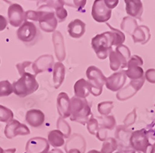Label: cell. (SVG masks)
<instances>
[{
    "mask_svg": "<svg viewBox=\"0 0 155 153\" xmlns=\"http://www.w3.org/2000/svg\"><path fill=\"white\" fill-rule=\"evenodd\" d=\"M106 25L111 29V31H106L100 34H97L92 39V48L95 51L97 57L101 60H104L109 56L113 50L112 46L122 45L125 41V35L123 32L114 28L110 24Z\"/></svg>",
    "mask_w": 155,
    "mask_h": 153,
    "instance_id": "1",
    "label": "cell"
},
{
    "mask_svg": "<svg viewBox=\"0 0 155 153\" xmlns=\"http://www.w3.org/2000/svg\"><path fill=\"white\" fill-rule=\"evenodd\" d=\"M28 19L38 21L40 28L47 33L54 32L58 23L53 9L46 5H43L37 11L25 12V21H28Z\"/></svg>",
    "mask_w": 155,
    "mask_h": 153,
    "instance_id": "2",
    "label": "cell"
},
{
    "mask_svg": "<svg viewBox=\"0 0 155 153\" xmlns=\"http://www.w3.org/2000/svg\"><path fill=\"white\" fill-rule=\"evenodd\" d=\"M71 109L70 120L71 121L78 122L83 125L88 123L89 117L92 115V111L91 106L86 99L73 97L71 100Z\"/></svg>",
    "mask_w": 155,
    "mask_h": 153,
    "instance_id": "3",
    "label": "cell"
},
{
    "mask_svg": "<svg viewBox=\"0 0 155 153\" xmlns=\"http://www.w3.org/2000/svg\"><path fill=\"white\" fill-rule=\"evenodd\" d=\"M16 82L12 83L13 93L19 97H26L37 90L39 84L36 80V76L32 73H25L20 76Z\"/></svg>",
    "mask_w": 155,
    "mask_h": 153,
    "instance_id": "4",
    "label": "cell"
},
{
    "mask_svg": "<svg viewBox=\"0 0 155 153\" xmlns=\"http://www.w3.org/2000/svg\"><path fill=\"white\" fill-rule=\"evenodd\" d=\"M130 144L131 148L138 153H154L153 146L149 141V137L145 128L131 133Z\"/></svg>",
    "mask_w": 155,
    "mask_h": 153,
    "instance_id": "5",
    "label": "cell"
},
{
    "mask_svg": "<svg viewBox=\"0 0 155 153\" xmlns=\"http://www.w3.org/2000/svg\"><path fill=\"white\" fill-rule=\"evenodd\" d=\"M109 66L114 72L119 70V69L127 68V62L131 57L130 51L126 45L116 47L115 50H112L109 55Z\"/></svg>",
    "mask_w": 155,
    "mask_h": 153,
    "instance_id": "6",
    "label": "cell"
},
{
    "mask_svg": "<svg viewBox=\"0 0 155 153\" xmlns=\"http://www.w3.org/2000/svg\"><path fill=\"white\" fill-rule=\"evenodd\" d=\"M86 76L88 79V83L92 85V90L91 93L94 97L100 96L103 90V86L106 84V76L103 75L102 71L95 65H91L87 69Z\"/></svg>",
    "mask_w": 155,
    "mask_h": 153,
    "instance_id": "7",
    "label": "cell"
},
{
    "mask_svg": "<svg viewBox=\"0 0 155 153\" xmlns=\"http://www.w3.org/2000/svg\"><path fill=\"white\" fill-rule=\"evenodd\" d=\"M143 59L138 55L131 56L127 62V70L125 71L127 77L130 78L131 80H137L143 77V69L141 65H143Z\"/></svg>",
    "mask_w": 155,
    "mask_h": 153,
    "instance_id": "8",
    "label": "cell"
},
{
    "mask_svg": "<svg viewBox=\"0 0 155 153\" xmlns=\"http://www.w3.org/2000/svg\"><path fill=\"white\" fill-rule=\"evenodd\" d=\"M92 16L98 23H106L112 16V10L107 8L105 0H95L92 9Z\"/></svg>",
    "mask_w": 155,
    "mask_h": 153,
    "instance_id": "9",
    "label": "cell"
},
{
    "mask_svg": "<svg viewBox=\"0 0 155 153\" xmlns=\"http://www.w3.org/2000/svg\"><path fill=\"white\" fill-rule=\"evenodd\" d=\"M145 81V77L141 78L137 80H131L128 86L124 87L123 90H120L116 94V98L119 100L124 101L134 97L143 86Z\"/></svg>",
    "mask_w": 155,
    "mask_h": 153,
    "instance_id": "10",
    "label": "cell"
},
{
    "mask_svg": "<svg viewBox=\"0 0 155 153\" xmlns=\"http://www.w3.org/2000/svg\"><path fill=\"white\" fill-rule=\"evenodd\" d=\"M30 131L27 125L21 124L17 120H12L5 125L4 134L5 137L12 139L18 135H27L30 134Z\"/></svg>",
    "mask_w": 155,
    "mask_h": 153,
    "instance_id": "11",
    "label": "cell"
},
{
    "mask_svg": "<svg viewBox=\"0 0 155 153\" xmlns=\"http://www.w3.org/2000/svg\"><path fill=\"white\" fill-rule=\"evenodd\" d=\"M16 35L18 39L23 42H31L37 35V29L36 25L33 22L24 21V23L18 29Z\"/></svg>",
    "mask_w": 155,
    "mask_h": 153,
    "instance_id": "12",
    "label": "cell"
},
{
    "mask_svg": "<svg viewBox=\"0 0 155 153\" xmlns=\"http://www.w3.org/2000/svg\"><path fill=\"white\" fill-rule=\"evenodd\" d=\"M86 148L85 138L79 134L71 136L65 143L64 149L66 153H84Z\"/></svg>",
    "mask_w": 155,
    "mask_h": 153,
    "instance_id": "13",
    "label": "cell"
},
{
    "mask_svg": "<svg viewBox=\"0 0 155 153\" xmlns=\"http://www.w3.org/2000/svg\"><path fill=\"white\" fill-rule=\"evenodd\" d=\"M49 149V142L46 138L42 137L32 138L26 145L27 153H47Z\"/></svg>",
    "mask_w": 155,
    "mask_h": 153,
    "instance_id": "14",
    "label": "cell"
},
{
    "mask_svg": "<svg viewBox=\"0 0 155 153\" xmlns=\"http://www.w3.org/2000/svg\"><path fill=\"white\" fill-rule=\"evenodd\" d=\"M9 22L12 26H20L25 21V12L21 5L17 3L11 4L8 9Z\"/></svg>",
    "mask_w": 155,
    "mask_h": 153,
    "instance_id": "15",
    "label": "cell"
},
{
    "mask_svg": "<svg viewBox=\"0 0 155 153\" xmlns=\"http://www.w3.org/2000/svg\"><path fill=\"white\" fill-rule=\"evenodd\" d=\"M54 58L51 55H44L39 57L35 62L32 64V70L34 75L44 72H51L53 69Z\"/></svg>",
    "mask_w": 155,
    "mask_h": 153,
    "instance_id": "16",
    "label": "cell"
},
{
    "mask_svg": "<svg viewBox=\"0 0 155 153\" xmlns=\"http://www.w3.org/2000/svg\"><path fill=\"white\" fill-rule=\"evenodd\" d=\"M126 81H127V76L125 71L121 70L120 72H115L109 77L106 78L105 85L109 90H111L112 92H119L124 86Z\"/></svg>",
    "mask_w": 155,
    "mask_h": 153,
    "instance_id": "17",
    "label": "cell"
},
{
    "mask_svg": "<svg viewBox=\"0 0 155 153\" xmlns=\"http://www.w3.org/2000/svg\"><path fill=\"white\" fill-rule=\"evenodd\" d=\"M57 107L58 112L61 117H70L71 109V100L66 93H61L57 98Z\"/></svg>",
    "mask_w": 155,
    "mask_h": 153,
    "instance_id": "18",
    "label": "cell"
},
{
    "mask_svg": "<svg viewBox=\"0 0 155 153\" xmlns=\"http://www.w3.org/2000/svg\"><path fill=\"white\" fill-rule=\"evenodd\" d=\"M52 41H53L54 47V52L56 55L58 62H61L65 59V45L64 41L63 35L60 31L55 30L52 35Z\"/></svg>",
    "mask_w": 155,
    "mask_h": 153,
    "instance_id": "19",
    "label": "cell"
},
{
    "mask_svg": "<svg viewBox=\"0 0 155 153\" xmlns=\"http://www.w3.org/2000/svg\"><path fill=\"white\" fill-rule=\"evenodd\" d=\"M45 120L44 113L38 109H31L27 112L26 121L29 125L33 127H39L42 126Z\"/></svg>",
    "mask_w": 155,
    "mask_h": 153,
    "instance_id": "20",
    "label": "cell"
},
{
    "mask_svg": "<svg viewBox=\"0 0 155 153\" xmlns=\"http://www.w3.org/2000/svg\"><path fill=\"white\" fill-rule=\"evenodd\" d=\"M92 90V85L88 83V81H86L84 79H80L76 82L74 86V97L78 98L85 99L91 93Z\"/></svg>",
    "mask_w": 155,
    "mask_h": 153,
    "instance_id": "21",
    "label": "cell"
},
{
    "mask_svg": "<svg viewBox=\"0 0 155 153\" xmlns=\"http://www.w3.org/2000/svg\"><path fill=\"white\" fill-rule=\"evenodd\" d=\"M126 11L129 16L140 19L143 13V4L140 0H125Z\"/></svg>",
    "mask_w": 155,
    "mask_h": 153,
    "instance_id": "22",
    "label": "cell"
},
{
    "mask_svg": "<svg viewBox=\"0 0 155 153\" xmlns=\"http://www.w3.org/2000/svg\"><path fill=\"white\" fill-rule=\"evenodd\" d=\"M68 31L70 37L73 38H80L85 33V23L81 19H74L68 26Z\"/></svg>",
    "mask_w": 155,
    "mask_h": 153,
    "instance_id": "23",
    "label": "cell"
},
{
    "mask_svg": "<svg viewBox=\"0 0 155 153\" xmlns=\"http://www.w3.org/2000/svg\"><path fill=\"white\" fill-rule=\"evenodd\" d=\"M49 3L45 4L48 7L52 9H55V16L58 19L59 23H62L66 19L68 16V12L64 7V1H50Z\"/></svg>",
    "mask_w": 155,
    "mask_h": 153,
    "instance_id": "24",
    "label": "cell"
},
{
    "mask_svg": "<svg viewBox=\"0 0 155 153\" xmlns=\"http://www.w3.org/2000/svg\"><path fill=\"white\" fill-rule=\"evenodd\" d=\"M133 40L134 43H140L142 44H144L147 42L150 38V30L147 26H138L132 35Z\"/></svg>",
    "mask_w": 155,
    "mask_h": 153,
    "instance_id": "25",
    "label": "cell"
},
{
    "mask_svg": "<svg viewBox=\"0 0 155 153\" xmlns=\"http://www.w3.org/2000/svg\"><path fill=\"white\" fill-rule=\"evenodd\" d=\"M65 77V67L61 62H57L53 68V83L55 89L61 86Z\"/></svg>",
    "mask_w": 155,
    "mask_h": 153,
    "instance_id": "26",
    "label": "cell"
},
{
    "mask_svg": "<svg viewBox=\"0 0 155 153\" xmlns=\"http://www.w3.org/2000/svg\"><path fill=\"white\" fill-rule=\"evenodd\" d=\"M48 141L49 144H51L54 148L63 146L65 143L63 134L58 130H53L49 132Z\"/></svg>",
    "mask_w": 155,
    "mask_h": 153,
    "instance_id": "27",
    "label": "cell"
},
{
    "mask_svg": "<svg viewBox=\"0 0 155 153\" xmlns=\"http://www.w3.org/2000/svg\"><path fill=\"white\" fill-rule=\"evenodd\" d=\"M138 25L135 19L131 17H124L123 19L121 24H120V28L124 31L127 32L129 34L132 35L134 30L137 27Z\"/></svg>",
    "mask_w": 155,
    "mask_h": 153,
    "instance_id": "28",
    "label": "cell"
},
{
    "mask_svg": "<svg viewBox=\"0 0 155 153\" xmlns=\"http://www.w3.org/2000/svg\"><path fill=\"white\" fill-rule=\"evenodd\" d=\"M118 142L114 138H107L102 144L101 152L102 153H113L118 148Z\"/></svg>",
    "mask_w": 155,
    "mask_h": 153,
    "instance_id": "29",
    "label": "cell"
},
{
    "mask_svg": "<svg viewBox=\"0 0 155 153\" xmlns=\"http://www.w3.org/2000/svg\"><path fill=\"white\" fill-rule=\"evenodd\" d=\"M57 127H58V130L60 131L63 134L64 137L65 138H70L71 134V128L69 124L64 118H58V122H57Z\"/></svg>",
    "mask_w": 155,
    "mask_h": 153,
    "instance_id": "30",
    "label": "cell"
},
{
    "mask_svg": "<svg viewBox=\"0 0 155 153\" xmlns=\"http://www.w3.org/2000/svg\"><path fill=\"white\" fill-rule=\"evenodd\" d=\"M114 104L113 101H105L98 104V111L102 116H109L113 110Z\"/></svg>",
    "mask_w": 155,
    "mask_h": 153,
    "instance_id": "31",
    "label": "cell"
},
{
    "mask_svg": "<svg viewBox=\"0 0 155 153\" xmlns=\"http://www.w3.org/2000/svg\"><path fill=\"white\" fill-rule=\"evenodd\" d=\"M13 120V113L9 108L0 105V122L9 123Z\"/></svg>",
    "mask_w": 155,
    "mask_h": 153,
    "instance_id": "32",
    "label": "cell"
},
{
    "mask_svg": "<svg viewBox=\"0 0 155 153\" xmlns=\"http://www.w3.org/2000/svg\"><path fill=\"white\" fill-rule=\"evenodd\" d=\"M99 127L106 130H113L116 127V119L113 115L106 116L102 119V123Z\"/></svg>",
    "mask_w": 155,
    "mask_h": 153,
    "instance_id": "33",
    "label": "cell"
},
{
    "mask_svg": "<svg viewBox=\"0 0 155 153\" xmlns=\"http://www.w3.org/2000/svg\"><path fill=\"white\" fill-rule=\"evenodd\" d=\"M127 127H125L123 125H120V126H117L116 130V133H115V135H116V139H118L119 141H130V139H129V135H130V132L127 131Z\"/></svg>",
    "mask_w": 155,
    "mask_h": 153,
    "instance_id": "34",
    "label": "cell"
},
{
    "mask_svg": "<svg viewBox=\"0 0 155 153\" xmlns=\"http://www.w3.org/2000/svg\"><path fill=\"white\" fill-rule=\"evenodd\" d=\"M13 93L12 84L8 80L0 82V97H8Z\"/></svg>",
    "mask_w": 155,
    "mask_h": 153,
    "instance_id": "35",
    "label": "cell"
},
{
    "mask_svg": "<svg viewBox=\"0 0 155 153\" xmlns=\"http://www.w3.org/2000/svg\"><path fill=\"white\" fill-rule=\"evenodd\" d=\"M32 64H33V62H22V63H18L16 66L18 72H19V74L20 76L25 74V73H32V74L34 75V72L32 70Z\"/></svg>",
    "mask_w": 155,
    "mask_h": 153,
    "instance_id": "36",
    "label": "cell"
},
{
    "mask_svg": "<svg viewBox=\"0 0 155 153\" xmlns=\"http://www.w3.org/2000/svg\"><path fill=\"white\" fill-rule=\"evenodd\" d=\"M99 124L98 122V121L96 119H95L93 117L89 118L88 123H87V128H88V131L90 134L95 135L98 130H99Z\"/></svg>",
    "mask_w": 155,
    "mask_h": 153,
    "instance_id": "37",
    "label": "cell"
},
{
    "mask_svg": "<svg viewBox=\"0 0 155 153\" xmlns=\"http://www.w3.org/2000/svg\"><path fill=\"white\" fill-rule=\"evenodd\" d=\"M136 119H137V114H136V109H134V110L132 112H130L126 117V118L124 119V127H128L131 125L134 124L136 121Z\"/></svg>",
    "mask_w": 155,
    "mask_h": 153,
    "instance_id": "38",
    "label": "cell"
},
{
    "mask_svg": "<svg viewBox=\"0 0 155 153\" xmlns=\"http://www.w3.org/2000/svg\"><path fill=\"white\" fill-rule=\"evenodd\" d=\"M144 77L150 83L155 84V69H150L147 70Z\"/></svg>",
    "mask_w": 155,
    "mask_h": 153,
    "instance_id": "39",
    "label": "cell"
},
{
    "mask_svg": "<svg viewBox=\"0 0 155 153\" xmlns=\"http://www.w3.org/2000/svg\"><path fill=\"white\" fill-rule=\"evenodd\" d=\"M95 135H96V138L99 139V141H105L106 140V138H107V130L99 127V130H98Z\"/></svg>",
    "mask_w": 155,
    "mask_h": 153,
    "instance_id": "40",
    "label": "cell"
},
{
    "mask_svg": "<svg viewBox=\"0 0 155 153\" xmlns=\"http://www.w3.org/2000/svg\"><path fill=\"white\" fill-rule=\"evenodd\" d=\"M145 129H146L147 132L148 137L150 138H152L153 140H155V123L148 125Z\"/></svg>",
    "mask_w": 155,
    "mask_h": 153,
    "instance_id": "41",
    "label": "cell"
},
{
    "mask_svg": "<svg viewBox=\"0 0 155 153\" xmlns=\"http://www.w3.org/2000/svg\"><path fill=\"white\" fill-rule=\"evenodd\" d=\"M119 1L118 0H105V4L109 8V9H113L116 7V5H118Z\"/></svg>",
    "mask_w": 155,
    "mask_h": 153,
    "instance_id": "42",
    "label": "cell"
},
{
    "mask_svg": "<svg viewBox=\"0 0 155 153\" xmlns=\"http://www.w3.org/2000/svg\"><path fill=\"white\" fill-rule=\"evenodd\" d=\"M8 25V22L5 16L0 15V31L5 30Z\"/></svg>",
    "mask_w": 155,
    "mask_h": 153,
    "instance_id": "43",
    "label": "cell"
},
{
    "mask_svg": "<svg viewBox=\"0 0 155 153\" xmlns=\"http://www.w3.org/2000/svg\"><path fill=\"white\" fill-rule=\"evenodd\" d=\"M116 153H136V151L131 148V146H124L121 149L116 151Z\"/></svg>",
    "mask_w": 155,
    "mask_h": 153,
    "instance_id": "44",
    "label": "cell"
},
{
    "mask_svg": "<svg viewBox=\"0 0 155 153\" xmlns=\"http://www.w3.org/2000/svg\"><path fill=\"white\" fill-rule=\"evenodd\" d=\"M16 151V148H9V149L4 150L3 153H15Z\"/></svg>",
    "mask_w": 155,
    "mask_h": 153,
    "instance_id": "45",
    "label": "cell"
},
{
    "mask_svg": "<svg viewBox=\"0 0 155 153\" xmlns=\"http://www.w3.org/2000/svg\"><path fill=\"white\" fill-rule=\"evenodd\" d=\"M47 153H63V151L60 149H53L50 151H48Z\"/></svg>",
    "mask_w": 155,
    "mask_h": 153,
    "instance_id": "46",
    "label": "cell"
},
{
    "mask_svg": "<svg viewBox=\"0 0 155 153\" xmlns=\"http://www.w3.org/2000/svg\"><path fill=\"white\" fill-rule=\"evenodd\" d=\"M88 153H102L101 151H97V150H91V151H88Z\"/></svg>",
    "mask_w": 155,
    "mask_h": 153,
    "instance_id": "47",
    "label": "cell"
},
{
    "mask_svg": "<svg viewBox=\"0 0 155 153\" xmlns=\"http://www.w3.org/2000/svg\"><path fill=\"white\" fill-rule=\"evenodd\" d=\"M4 152V150L2 149V148H1V147H0V153H3Z\"/></svg>",
    "mask_w": 155,
    "mask_h": 153,
    "instance_id": "48",
    "label": "cell"
},
{
    "mask_svg": "<svg viewBox=\"0 0 155 153\" xmlns=\"http://www.w3.org/2000/svg\"><path fill=\"white\" fill-rule=\"evenodd\" d=\"M153 150H154V153H155V143L153 144Z\"/></svg>",
    "mask_w": 155,
    "mask_h": 153,
    "instance_id": "49",
    "label": "cell"
}]
</instances>
